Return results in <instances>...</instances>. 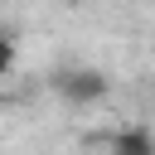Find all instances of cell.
Masks as SVG:
<instances>
[{
    "label": "cell",
    "mask_w": 155,
    "mask_h": 155,
    "mask_svg": "<svg viewBox=\"0 0 155 155\" xmlns=\"http://www.w3.org/2000/svg\"><path fill=\"white\" fill-rule=\"evenodd\" d=\"M53 92L68 102V107H97V102H107V92H111V78L102 73V68H58L53 73Z\"/></svg>",
    "instance_id": "1"
},
{
    "label": "cell",
    "mask_w": 155,
    "mask_h": 155,
    "mask_svg": "<svg viewBox=\"0 0 155 155\" xmlns=\"http://www.w3.org/2000/svg\"><path fill=\"white\" fill-rule=\"evenodd\" d=\"M107 145H111V155H155V136L145 126H116Z\"/></svg>",
    "instance_id": "2"
},
{
    "label": "cell",
    "mask_w": 155,
    "mask_h": 155,
    "mask_svg": "<svg viewBox=\"0 0 155 155\" xmlns=\"http://www.w3.org/2000/svg\"><path fill=\"white\" fill-rule=\"evenodd\" d=\"M15 58H19V39H15V29H0V78L15 73Z\"/></svg>",
    "instance_id": "3"
},
{
    "label": "cell",
    "mask_w": 155,
    "mask_h": 155,
    "mask_svg": "<svg viewBox=\"0 0 155 155\" xmlns=\"http://www.w3.org/2000/svg\"><path fill=\"white\" fill-rule=\"evenodd\" d=\"M73 5H78V0H73Z\"/></svg>",
    "instance_id": "4"
}]
</instances>
